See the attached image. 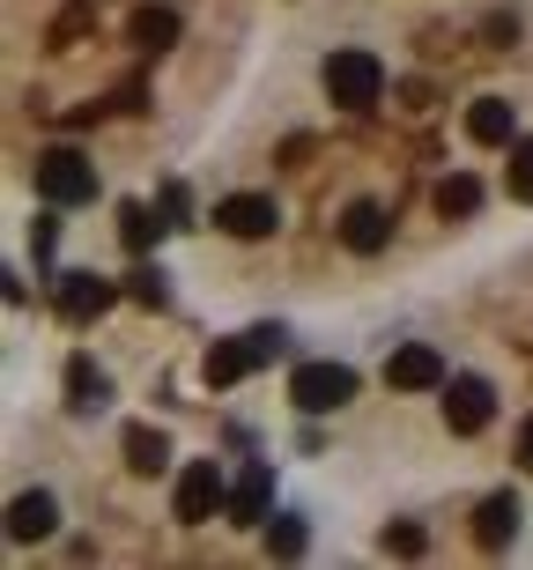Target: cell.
<instances>
[{
	"label": "cell",
	"instance_id": "cell-1",
	"mask_svg": "<svg viewBox=\"0 0 533 570\" xmlns=\"http://www.w3.org/2000/svg\"><path fill=\"white\" fill-rule=\"evenodd\" d=\"M319 82H326V97H334L342 111H371L385 97V60L363 52V45H342V52H326Z\"/></svg>",
	"mask_w": 533,
	"mask_h": 570
},
{
	"label": "cell",
	"instance_id": "cell-2",
	"mask_svg": "<svg viewBox=\"0 0 533 570\" xmlns=\"http://www.w3.org/2000/svg\"><path fill=\"white\" fill-rule=\"evenodd\" d=\"M275 356H282V326H253V334H237V341H215L208 363H200V379L237 385V379H253L259 363H275Z\"/></svg>",
	"mask_w": 533,
	"mask_h": 570
},
{
	"label": "cell",
	"instance_id": "cell-3",
	"mask_svg": "<svg viewBox=\"0 0 533 570\" xmlns=\"http://www.w3.org/2000/svg\"><path fill=\"white\" fill-rule=\"evenodd\" d=\"M38 200H52V208L97 200V164H89L82 148H45L38 156Z\"/></svg>",
	"mask_w": 533,
	"mask_h": 570
},
{
	"label": "cell",
	"instance_id": "cell-4",
	"mask_svg": "<svg viewBox=\"0 0 533 570\" xmlns=\"http://www.w3.org/2000/svg\"><path fill=\"white\" fill-rule=\"evenodd\" d=\"M289 401H297L304 415H334V407L356 401V371H348V363H304L297 379H289Z\"/></svg>",
	"mask_w": 533,
	"mask_h": 570
},
{
	"label": "cell",
	"instance_id": "cell-5",
	"mask_svg": "<svg viewBox=\"0 0 533 570\" xmlns=\"http://www.w3.org/2000/svg\"><path fill=\"white\" fill-rule=\"evenodd\" d=\"M215 504H230V482H223V466H215V460H193L186 474H178V489H171L178 527H208Z\"/></svg>",
	"mask_w": 533,
	"mask_h": 570
},
{
	"label": "cell",
	"instance_id": "cell-6",
	"mask_svg": "<svg viewBox=\"0 0 533 570\" xmlns=\"http://www.w3.org/2000/svg\"><path fill=\"white\" fill-rule=\"evenodd\" d=\"M490 415H496L490 379H445V430H452V438H474V430H490Z\"/></svg>",
	"mask_w": 533,
	"mask_h": 570
},
{
	"label": "cell",
	"instance_id": "cell-7",
	"mask_svg": "<svg viewBox=\"0 0 533 570\" xmlns=\"http://www.w3.org/2000/svg\"><path fill=\"white\" fill-rule=\"evenodd\" d=\"M385 385L393 393H430V385H445V356L430 348V341H407L385 356Z\"/></svg>",
	"mask_w": 533,
	"mask_h": 570
},
{
	"label": "cell",
	"instance_id": "cell-8",
	"mask_svg": "<svg viewBox=\"0 0 533 570\" xmlns=\"http://www.w3.org/2000/svg\"><path fill=\"white\" fill-rule=\"evenodd\" d=\"M111 282L105 275H89V267H75V275H60V318H75V326H89L97 312H111Z\"/></svg>",
	"mask_w": 533,
	"mask_h": 570
},
{
	"label": "cell",
	"instance_id": "cell-9",
	"mask_svg": "<svg viewBox=\"0 0 533 570\" xmlns=\"http://www.w3.org/2000/svg\"><path fill=\"white\" fill-rule=\"evenodd\" d=\"M282 215H275V200L267 193H230L223 208H215V230H230V237H267Z\"/></svg>",
	"mask_w": 533,
	"mask_h": 570
},
{
	"label": "cell",
	"instance_id": "cell-10",
	"mask_svg": "<svg viewBox=\"0 0 533 570\" xmlns=\"http://www.w3.org/2000/svg\"><path fill=\"white\" fill-rule=\"evenodd\" d=\"M467 141L512 148V141H519V111L504 105V97H474V105H467Z\"/></svg>",
	"mask_w": 533,
	"mask_h": 570
},
{
	"label": "cell",
	"instance_id": "cell-11",
	"mask_svg": "<svg viewBox=\"0 0 533 570\" xmlns=\"http://www.w3.org/2000/svg\"><path fill=\"white\" fill-rule=\"evenodd\" d=\"M267 497H275V466L253 460V466L230 482V519H237V527H259V519H267Z\"/></svg>",
	"mask_w": 533,
	"mask_h": 570
},
{
	"label": "cell",
	"instance_id": "cell-12",
	"mask_svg": "<svg viewBox=\"0 0 533 570\" xmlns=\"http://www.w3.org/2000/svg\"><path fill=\"white\" fill-rule=\"evenodd\" d=\"M52 527H60V504H52L45 489H30V497L8 504V541H45Z\"/></svg>",
	"mask_w": 533,
	"mask_h": 570
},
{
	"label": "cell",
	"instance_id": "cell-13",
	"mask_svg": "<svg viewBox=\"0 0 533 570\" xmlns=\"http://www.w3.org/2000/svg\"><path fill=\"white\" fill-rule=\"evenodd\" d=\"M512 533H519V497H512V489L482 497V511H474V541H482V549H504Z\"/></svg>",
	"mask_w": 533,
	"mask_h": 570
},
{
	"label": "cell",
	"instance_id": "cell-14",
	"mask_svg": "<svg viewBox=\"0 0 533 570\" xmlns=\"http://www.w3.org/2000/svg\"><path fill=\"white\" fill-rule=\"evenodd\" d=\"M342 245H348V253H385V208H378V200H348Z\"/></svg>",
	"mask_w": 533,
	"mask_h": 570
},
{
	"label": "cell",
	"instance_id": "cell-15",
	"mask_svg": "<svg viewBox=\"0 0 533 570\" xmlns=\"http://www.w3.org/2000/svg\"><path fill=\"white\" fill-rule=\"evenodd\" d=\"M127 38L141 45V52H164V45H178V16H171V8H134Z\"/></svg>",
	"mask_w": 533,
	"mask_h": 570
},
{
	"label": "cell",
	"instance_id": "cell-16",
	"mask_svg": "<svg viewBox=\"0 0 533 570\" xmlns=\"http://www.w3.org/2000/svg\"><path fill=\"white\" fill-rule=\"evenodd\" d=\"M164 460H171V444H164V430L134 423V430H127V466H134V474H164Z\"/></svg>",
	"mask_w": 533,
	"mask_h": 570
},
{
	"label": "cell",
	"instance_id": "cell-17",
	"mask_svg": "<svg viewBox=\"0 0 533 570\" xmlns=\"http://www.w3.org/2000/svg\"><path fill=\"white\" fill-rule=\"evenodd\" d=\"M105 393H111V385H105V371H97L89 356H75V363H67V401L82 407V415H89V407H105Z\"/></svg>",
	"mask_w": 533,
	"mask_h": 570
},
{
	"label": "cell",
	"instance_id": "cell-18",
	"mask_svg": "<svg viewBox=\"0 0 533 570\" xmlns=\"http://www.w3.org/2000/svg\"><path fill=\"white\" fill-rule=\"evenodd\" d=\"M474 208H482V186H474L467 170H452L445 186H437V215L452 223V215H474Z\"/></svg>",
	"mask_w": 533,
	"mask_h": 570
},
{
	"label": "cell",
	"instance_id": "cell-19",
	"mask_svg": "<svg viewBox=\"0 0 533 570\" xmlns=\"http://www.w3.org/2000/svg\"><path fill=\"white\" fill-rule=\"evenodd\" d=\"M156 230H171V223H149V208H119V237H127V253H149Z\"/></svg>",
	"mask_w": 533,
	"mask_h": 570
},
{
	"label": "cell",
	"instance_id": "cell-20",
	"mask_svg": "<svg viewBox=\"0 0 533 570\" xmlns=\"http://www.w3.org/2000/svg\"><path fill=\"white\" fill-rule=\"evenodd\" d=\"M512 200H526V208H533V134H519V141H512Z\"/></svg>",
	"mask_w": 533,
	"mask_h": 570
},
{
	"label": "cell",
	"instance_id": "cell-21",
	"mask_svg": "<svg viewBox=\"0 0 533 570\" xmlns=\"http://www.w3.org/2000/svg\"><path fill=\"white\" fill-rule=\"evenodd\" d=\"M127 296H134V304H149V312H164V296H171V289H164V275H156V267H134V275H127Z\"/></svg>",
	"mask_w": 533,
	"mask_h": 570
},
{
	"label": "cell",
	"instance_id": "cell-22",
	"mask_svg": "<svg viewBox=\"0 0 533 570\" xmlns=\"http://www.w3.org/2000/svg\"><path fill=\"white\" fill-rule=\"evenodd\" d=\"M267 549H275L282 563H289V556H304V519H275V527H267Z\"/></svg>",
	"mask_w": 533,
	"mask_h": 570
},
{
	"label": "cell",
	"instance_id": "cell-23",
	"mask_svg": "<svg viewBox=\"0 0 533 570\" xmlns=\"http://www.w3.org/2000/svg\"><path fill=\"white\" fill-rule=\"evenodd\" d=\"M385 556H423V527H385Z\"/></svg>",
	"mask_w": 533,
	"mask_h": 570
},
{
	"label": "cell",
	"instance_id": "cell-24",
	"mask_svg": "<svg viewBox=\"0 0 533 570\" xmlns=\"http://www.w3.org/2000/svg\"><path fill=\"white\" fill-rule=\"evenodd\" d=\"M519 466L533 474V415H526V430H519Z\"/></svg>",
	"mask_w": 533,
	"mask_h": 570
}]
</instances>
